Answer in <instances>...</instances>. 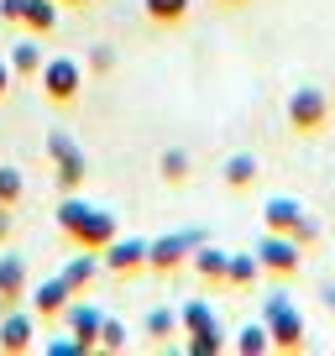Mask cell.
<instances>
[{
  "label": "cell",
  "instance_id": "6da1fadb",
  "mask_svg": "<svg viewBox=\"0 0 335 356\" xmlns=\"http://www.w3.org/2000/svg\"><path fill=\"white\" fill-rule=\"evenodd\" d=\"M58 231H63L68 246H79V252H105V246L121 236V225H115L111 210H100V204H84L68 194L63 204H58Z\"/></svg>",
  "mask_w": 335,
  "mask_h": 356
},
{
  "label": "cell",
  "instance_id": "7a4b0ae2",
  "mask_svg": "<svg viewBox=\"0 0 335 356\" xmlns=\"http://www.w3.org/2000/svg\"><path fill=\"white\" fill-rule=\"evenodd\" d=\"M262 325H268V335H272V351H304L309 346V325H304V309L288 299V293H272L268 299V309H262Z\"/></svg>",
  "mask_w": 335,
  "mask_h": 356
},
{
  "label": "cell",
  "instance_id": "3957f363",
  "mask_svg": "<svg viewBox=\"0 0 335 356\" xmlns=\"http://www.w3.org/2000/svg\"><path fill=\"white\" fill-rule=\"evenodd\" d=\"M283 115H288V126L299 136H320L325 126H330V95H325L320 84H299L288 95V105H283Z\"/></svg>",
  "mask_w": 335,
  "mask_h": 356
},
{
  "label": "cell",
  "instance_id": "277c9868",
  "mask_svg": "<svg viewBox=\"0 0 335 356\" xmlns=\"http://www.w3.org/2000/svg\"><path fill=\"white\" fill-rule=\"evenodd\" d=\"M47 157H53L58 168V184H63V194H74L79 184H84V173H90V157H84V147L74 142L68 131H47Z\"/></svg>",
  "mask_w": 335,
  "mask_h": 356
},
{
  "label": "cell",
  "instance_id": "5b68a950",
  "mask_svg": "<svg viewBox=\"0 0 335 356\" xmlns=\"http://www.w3.org/2000/svg\"><path fill=\"white\" fill-rule=\"evenodd\" d=\"M37 79H42V95L53 105H74L79 89H84V68H79L74 58H47V63L37 68Z\"/></svg>",
  "mask_w": 335,
  "mask_h": 356
},
{
  "label": "cell",
  "instance_id": "8992f818",
  "mask_svg": "<svg viewBox=\"0 0 335 356\" xmlns=\"http://www.w3.org/2000/svg\"><path fill=\"white\" fill-rule=\"evenodd\" d=\"M257 262H262V273H268V278H293V273H299V262H304V252H299V241H293V236L268 231V236L257 241Z\"/></svg>",
  "mask_w": 335,
  "mask_h": 356
},
{
  "label": "cell",
  "instance_id": "52a82bcc",
  "mask_svg": "<svg viewBox=\"0 0 335 356\" xmlns=\"http://www.w3.org/2000/svg\"><path fill=\"white\" fill-rule=\"evenodd\" d=\"M199 241H204L199 231H173V236H157V241H147V267H152V273H173V267H183V257H189Z\"/></svg>",
  "mask_w": 335,
  "mask_h": 356
},
{
  "label": "cell",
  "instance_id": "ba28073f",
  "mask_svg": "<svg viewBox=\"0 0 335 356\" xmlns=\"http://www.w3.org/2000/svg\"><path fill=\"white\" fill-rule=\"evenodd\" d=\"M26 351H37V314L11 309L0 320V356H26Z\"/></svg>",
  "mask_w": 335,
  "mask_h": 356
},
{
  "label": "cell",
  "instance_id": "9c48e42d",
  "mask_svg": "<svg viewBox=\"0 0 335 356\" xmlns=\"http://www.w3.org/2000/svg\"><path fill=\"white\" fill-rule=\"evenodd\" d=\"M100 320H105V314L95 309V304H84V299H68L63 325H68V335L79 341V351H84V356H90V351H95V341H100Z\"/></svg>",
  "mask_w": 335,
  "mask_h": 356
},
{
  "label": "cell",
  "instance_id": "30bf717a",
  "mask_svg": "<svg viewBox=\"0 0 335 356\" xmlns=\"http://www.w3.org/2000/svg\"><path fill=\"white\" fill-rule=\"evenodd\" d=\"M26 299H32V314H37V320H63V309H68V299H74V289H68L63 273H58V278H47L42 289H26Z\"/></svg>",
  "mask_w": 335,
  "mask_h": 356
},
{
  "label": "cell",
  "instance_id": "8fae6325",
  "mask_svg": "<svg viewBox=\"0 0 335 356\" xmlns=\"http://www.w3.org/2000/svg\"><path fill=\"white\" fill-rule=\"evenodd\" d=\"M100 262L111 267V273H121V278H131V273H142V267H147V241H136V236H126V241H121V236H115V241L100 252Z\"/></svg>",
  "mask_w": 335,
  "mask_h": 356
},
{
  "label": "cell",
  "instance_id": "7c38bea8",
  "mask_svg": "<svg viewBox=\"0 0 335 356\" xmlns=\"http://www.w3.org/2000/svg\"><path fill=\"white\" fill-rule=\"evenodd\" d=\"M262 225H268V231L293 236V231L304 225V204H299V200H288V194H272V200L262 204Z\"/></svg>",
  "mask_w": 335,
  "mask_h": 356
},
{
  "label": "cell",
  "instance_id": "4fadbf2b",
  "mask_svg": "<svg viewBox=\"0 0 335 356\" xmlns=\"http://www.w3.org/2000/svg\"><path fill=\"white\" fill-rule=\"evenodd\" d=\"M189 262H194V273H199L210 289H220V283H225V267H231V252H220V246L199 241V246L189 252Z\"/></svg>",
  "mask_w": 335,
  "mask_h": 356
},
{
  "label": "cell",
  "instance_id": "5bb4252c",
  "mask_svg": "<svg viewBox=\"0 0 335 356\" xmlns=\"http://www.w3.org/2000/svg\"><path fill=\"white\" fill-rule=\"evenodd\" d=\"M26 299V262L16 252H0V304Z\"/></svg>",
  "mask_w": 335,
  "mask_h": 356
},
{
  "label": "cell",
  "instance_id": "9a60e30c",
  "mask_svg": "<svg viewBox=\"0 0 335 356\" xmlns=\"http://www.w3.org/2000/svg\"><path fill=\"white\" fill-rule=\"evenodd\" d=\"M100 267H105L100 252H79V246H74V257H68V267H63V283H68L74 293H84L95 278H100Z\"/></svg>",
  "mask_w": 335,
  "mask_h": 356
},
{
  "label": "cell",
  "instance_id": "2e32d148",
  "mask_svg": "<svg viewBox=\"0 0 335 356\" xmlns=\"http://www.w3.org/2000/svg\"><path fill=\"white\" fill-rule=\"evenodd\" d=\"M262 278L257 252H231V267H225V289H252Z\"/></svg>",
  "mask_w": 335,
  "mask_h": 356
},
{
  "label": "cell",
  "instance_id": "e0dca14e",
  "mask_svg": "<svg viewBox=\"0 0 335 356\" xmlns=\"http://www.w3.org/2000/svg\"><path fill=\"white\" fill-rule=\"evenodd\" d=\"M194 0H142V11L152 26H183V16H189Z\"/></svg>",
  "mask_w": 335,
  "mask_h": 356
},
{
  "label": "cell",
  "instance_id": "ac0fdd59",
  "mask_svg": "<svg viewBox=\"0 0 335 356\" xmlns=\"http://www.w3.org/2000/svg\"><path fill=\"white\" fill-rule=\"evenodd\" d=\"M179 325H183V335H194V330H215L220 325V314H215V304L210 299H189L179 309Z\"/></svg>",
  "mask_w": 335,
  "mask_h": 356
},
{
  "label": "cell",
  "instance_id": "d6986e66",
  "mask_svg": "<svg viewBox=\"0 0 335 356\" xmlns=\"http://www.w3.org/2000/svg\"><path fill=\"white\" fill-rule=\"evenodd\" d=\"M142 330H147V341H157V346H163L168 335H179V330H183V325H179V309H168V304H157V309H147Z\"/></svg>",
  "mask_w": 335,
  "mask_h": 356
},
{
  "label": "cell",
  "instance_id": "ffe728a7",
  "mask_svg": "<svg viewBox=\"0 0 335 356\" xmlns=\"http://www.w3.org/2000/svg\"><path fill=\"white\" fill-rule=\"evenodd\" d=\"M22 26H26V32H37V37H47L58 26V0H26Z\"/></svg>",
  "mask_w": 335,
  "mask_h": 356
},
{
  "label": "cell",
  "instance_id": "44dd1931",
  "mask_svg": "<svg viewBox=\"0 0 335 356\" xmlns=\"http://www.w3.org/2000/svg\"><path fill=\"white\" fill-rule=\"evenodd\" d=\"M236 351H241V356H268L272 351V335H268V325H262V320H252V325H241V330H236Z\"/></svg>",
  "mask_w": 335,
  "mask_h": 356
},
{
  "label": "cell",
  "instance_id": "7402d4cb",
  "mask_svg": "<svg viewBox=\"0 0 335 356\" xmlns=\"http://www.w3.org/2000/svg\"><path fill=\"white\" fill-rule=\"evenodd\" d=\"M257 157L252 152H236V157H225V184H231V189H252V184H257Z\"/></svg>",
  "mask_w": 335,
  "mask_h": 356
},
{
  "label": "cell",
  "instance_id": "603a6c76",
  "mask_svg": "<svg viewBox=\"0 0 335 356\" xmlns=\"http://www.w3.org/2000/svg\"><path fill=\"white\" fill-rule=\"evenodd\" d=\"M22 194H26V178H22V168L16 163H0V204H22Z\"/></svg>",
  "mask_w": 335,
  "mask_h": 356
},
{
  "label": "cell",
  "instance_id": "cb8c5ba5",
  "mask_svg": "<svg viewBox=\"0 0 335 356\" xmlns=\"http://www.w3.org/2000/svg\"><path fill=\"white\" fill-rule=\"evenodd\" d=\"M37 68H42V47H37V42H16L11 47V74L37 79Z\"/></svg>",
  "mask_w": 335,
  "mask_h": 356
},
{
  "label": "cell",
  "instance_id": "d4e9b609",
  "mask_svg": "<svg viewBox=\"0 0 335 356\" xmlns=\"http://www.w3.org/2000/svg\"><path fill=\"white\" fill-rule=\"evenodd\" d=\"M183 346H189V356H220V351H225L231 341H225V330L215 325V330H194V335H189Z\"/></svg>",
  "mask_w": 335,
  "mask_h": 356
},
{
  "label": "cell",
  "instance_id": "484cf974",
  "mask_svg": "<svg viewBox=\"0 0 335 356\" xmlns=\"http://www.w3.org/2000/svg\"><path fill=\"white\" fill-rule=\"evenodd\" d=\"M157 173H163L168 184H183V178H189V152H183V147H168V152L157 157Z\"/></svg>",
  "mask_w": 335,
  "mask_h": 356
},
{
  "label": "cell",
  "instance_id": "4316f807",
  "mask_svg": "<svg viewBox=\"0 0 335 356\" xmlns=\"http://www.w3.org/2000/svg\"><path fill=\"white\" fill-rule=\"evenodd\" d=\"M95 351L121 356V351H126V325H121V320H100V341H95Z\"/></svg>",
  "mask_w": 335,
  "mask_h": 356
},
{
  "label": "cell",
  "instance_id": "83f0119b",
  "mask_svg": "<svg viewBox=\"0 0 335 356\" xmlns=\"http://www.w3.org/2000/svg\"><path fill=\"white\" fill-rule=\"evenodd\" d=\"M22 11H26V0H0V22L6 26H22Z\"/></svg>",
  "mask_w": 335,
  "mask_h": 356
},
{
  "label": "cell",
  "instance_id": "f1b7e54d",
  "mask_svg": "<svg viewBox=\"0 0 335 356\" xmlns=\"http://www.w3.org/2000/svg\"><path fill=\"white\" fill-rule=\"evenodd\" d=\"M42 356H84L79 341H42Z\"/></svg>",
  "mask_w": 335,
  "mask_h": 356
},
{
  "label": "cell",
  "instance_id": "f546056e",
  "mask_svg": "<svg viewBox=\"0 0 335 356\" xmlns=\"http://www.w3.org/2000/svg\"><path fill=\"white\" fill-rule=\"evenodd\" d=\"M111 63H115V53H111V47H95V53H90V68H95V74H105Z\"/></svg>",
  "mask_w": 335,
  "mask_h": 356
},
{
  "label": "cell",
  "instance_id": "4dcf8cb0",
  "mask_svg": "<svg viewBox=\"0 0 335 356\" xmlns=\"http://www.w3.org/2000/svg\"><path fill=\"white\" fill-rule=\"evenodd\" d=\"M314 236H320V225H314V220H309V215H304V225H299V231H293V241H299V246H309V241H314Z\"/></svg>",
  "mask_w": 335,
  "mask_h": 356
},
{
  "label": "cell",
  "instance_id": "1f68e13d",
  "mask_svg": "<svg viewBox=\"0 0 335 356\" xmlns=\"http://www.w3.org/2000/svg\"><path fill=\"white\" fill-rule=\"evenodd\" d=\"M11 241V204H0V246Z\"/></svg>",
  "mask_w": 335,
  "mask_h": 356
},
{
  "label": "cell",
  "instance_id": "d6a6232c",
  "mask_svg": "<svg viewBox=\"0 0 335 356\" xmlns=\"http://www.w3.org/2000/svg\"><path fill=\"white\" fill-rule=\"evenodd\" d=\"M11 79H16V74H11V58H0V100H6V89H11Z\"/></svg>",
  "mask_w": 335,
  "mask_h": 356
},
{
  "label": "cell",
  "instance_id": "836d02e7",
  "mask_svg": "<svg viewBox=\"0 0 335 356\" xmlns=\"http://www.w3.org/2000/svg\"><path fill=\"white\" fill-rule=\"evenodd\" d=\"M320 299H325V304L335 309V283H325V289H320Z\"/></svg>",
  "mask_w": 335,
  "mask_h": 356
},
{
  "label": "cell",
  "instance_id": "e575fe53",
  "mask_svg": "<svg viewBox=\"0 0 335 356\" xmlns=\"http://www.w3.org/2000/svg\"><path fill=\"white\" fill-rule=\"evenodd\" d=\"M58 6H79V11H84V6H95V0H58Z\"/></svg>",
  "mask_w": 335,
  "mask_h": 356
},
{
  "label": "cell",
  "instance_id": "d590c367",
  "mask_svg": "<svg viewBox=\"0 0 335 356\" xmlns=\"http://www.w3.org/2000/svg\"><path fill=\"white\" fill-rule=\"evenodd\" d=\"M220 6H246V0H220Z\"/></svg>",
  "mask_w": 335,
  "mask_h": 356
}]
</instances>
